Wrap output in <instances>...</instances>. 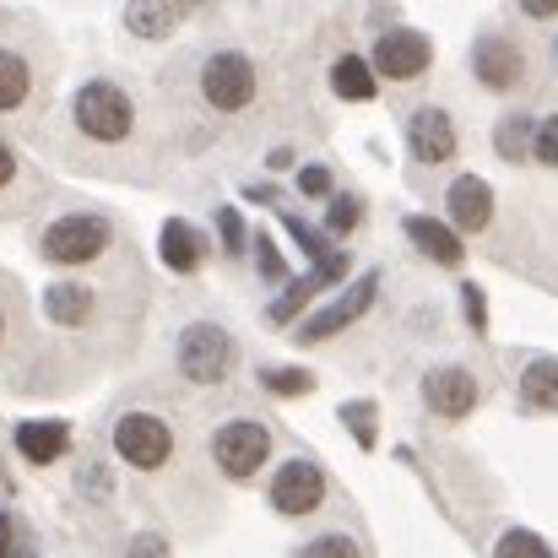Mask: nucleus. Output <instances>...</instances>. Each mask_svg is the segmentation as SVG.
Returning <instances> with one entry per match:
<instances>
[{
    "mask_svg": "<svg viewBox=\"0 0 558 558\" xmlns=\"http://www.w3.org/2000/svg\"><path fill=\"white\" fill-rule=\"evenodd\" d=\"M71 114H76L82 136H93V142H104V147L125 142L131 125H136V109H131V98H125L114 82H87V87L76 93Z\"/></svg>",
    "mask_w": 558,
    "mask_h": 558,
    "instance_id": "obj_1",
    "label": "nucleus"
},
{
    "mask_svg": "<svg viewBox=\"0 0 558 558\" xmlns=\"http://www.w3.org/2000/svg\"><path fill=\"white\" fill-rule=\"evenodd\" d=\"M201 98H206L211 109H222V114L244 109V104L255 98V65H250L239 49L206 54V65H201Z\"/></svg>",
    "mask_w": 558,
    "mask_h": 558,
    "instance_id": "obj_2",
    "label": "nucleus"
},
{
    "mask_svg": "<svg viewBox=\"0 0 558 558\" xmlns=\"http://www.w3.org/2000/svg\"><path fill=\"white\" fill-rule=\"evenodd\" d=\"M114 450H120V461H131L136 472H158V466L174 456V434H169V423L153 417V412H125V417L114 423Z\"/></svg>",
    "mask_w": 558,
    "mask_h": 558,
    "instance_id": "obj_3",
    "label": "nucleus"
},
{
    "mask_svg": "<svg viewBox=\"0 0 558 558\" xmlns=\"http://www.w3.org/2000/svg\"><path fill=\"white\" fill-rule=\"evenodd\" d=\"M180 374L195 385H222L233 374V337L222 326H190L180 337Z\"/></svg>",
    "mask_w": 558,
    "mask_h": 558,
    "instance_id": "obj_4",
    "label": "nucleus"
},
{
    "mask_svg": "<svg viewBox=\"0 0 558 558\" xmlns=\"http://www.w3.org/2000/svg\"><path fill=\"white\" fill-rule=\"evenodd\" d=\"M104 244H109V222L87 217V211H71V217L49 222V233H44V255L54 266H87L93 255H104Z\"/></svg>",
    "mask_w": 558,
    "mask_h": 558,
    "instance_id": "obj_5",
    "label": "nucleus"
},
{
    "mask_svg": "<svg viewBox=\"0 0 558 558\" xmlns=\"http://www.w3.org/2000/svg\"><path fill=\"white\" fill-rule=\"evenodd\" d=\"M211 456H217V466L228 472V477H255L260 472V461L271 456V434L260 428V423H250V417H233V423H222L217 434H211Z\"/></svg>",
    "mask_w": 558,
    "mask_h": 558,
    "instance_id": "obj_6",
    "label": "nucleus"
},
{
    "mask_svg": "<svg viewBox=\"0 0 558 558\" xmlns=\"http://www.w3.org/2000/svg\"><path fill=\"white\" fill-rule=\"evenodd\" d=\"M428 60H434V44H428L417 27H390V33H379V44H374V71L390 76V82L423 76Z\"/></svg>",
    "mask_w": 558,
    "mask_h": 558,
    "instance_id": "obj_7",
    "label": "nucleus"
},
{
    "mask_svg": "<svg viewBox=\"0 0 558 558\" xmlns=\"http://www.w3.org/2000/svg\"><path fill=\"white\" fill-rule=\"evenodd\" d=\"M320 499H326V472L315 461H288L271 477V510L277 515H310V510H320Z\"/></svg>",
    "mask_w": 558,
    "mask_h": 558,
    "instance_id": "obj_8",
    "label": "nucleus"
},
{
    "mask_svg": "<svg viewBox=\"0 0 558 558\" xmlns=\"http://www.w3.org/2000/svg\"><path fill=\"white\" fill-rule=\"evenodd\" d=\"M374 293H379V277L369 271V277H359V282H353V288H348L342 299H331V304H326L320 315H310V320L299 326V342H326V337H337L342 326H353V320H359V315L369 310Z\"/></svg>",
    "mask_w": 558,
    "mask_h": 558,
    "instance_id": "obj_9",
    "label": "nucleus"
},
{
    "mask_svg": "<svg viewBox=\"0 0 558 558\" xmlns=\"http://www.w3.org/2000/svg\"><path fill=\"white\" fill-rule=\"evenodd\" d=\"M407 147H412V158L417 163H450L456 158V120L445 114V109H434V104H423L412 120H407Z\"/></svg>",
    "mask_w": 558,
    "mask_h": 558,
    "instance_id": "obj_10",
    "label": "nucleus"
},
{
    "mask_svg": "<svg viewBox=\"0 0 558 558\" xmlns=\"http://www.w3.org/2000/svg\"><path fill=\"white\" fill-rule=\"evenodd\" d=\"M477 374L466 369H428L423 379V401H428V412H439V417H466L472 407H477Z\"/></svg>",
    "mask_w": 558,
    "mask_h": 558,
    "instance_id": "obj_11",
    "label": "nucleus"
},
{
    "mask_svg": "<svg viewBox=\"0 0 558 558\" xmlns=\"http://www.w3.org/2000/svg\"><path fill=\"white\" fill-rule=\"evenodd\" d=\"M472 71H477V82H483V87L510 93V87L526 76V54H521L510 38H483V44L472 49Z\"/></svg>",
    "mask_w": 558,
    "mask_h": 558,
    "instance_id": "obj_12",
    "label": "nucleus"
},
{
    "mask_svg": "<svg viewBox=\"0 0 558 558\" xmlns=\"http://www.w3.org/2000/svg\"><path fill=\"white\" fill-rule=\"evenodd\" d=\"M450 222L466 228V233H483L494 222V190H488V180H477V174L450 180Z\"/></svg>",
    "mask_w": 558,
    "mask_h": 558,
    "instance_id": "obj_13",
    "label": "nucleus"
},
{
    "mask_svg": "<svg viewBox=\"0 0 558 558\" xmlns=\"http://www.w3.org/2000/svg\"><path fill=\"white\" fill-rule=\"evenodd\" d=\"M401 228H407V239H412L428 260H439V266H461V260H466V244L456 239L450 222H434V217L412 211V217H401Z\"/></svg>",
    "mask_w": 558,
    "mask_h": 558,
    "instance_id": "obj_14",
    "label": "nucleus"
},
{
    "mask_svg": "<svg viewBox=\"0 0 558 558\" xmlns=\"http://www.w3.org/2000/svg\"><path fill=\"white\" fill-rule=\"evenodd\" d=\"M16 450H22V461L49 466V461H60V456L71 450V428H65L60 417H33V423H16Z\"/></svg>",
    "mask_w": 558,
    "mask_h": 558,
    "instance_id": "obj_15",
    "label": "nucleus"
},
{
    "mask_svg": "<svg viewBox=\"0 0 558 558\" xmlns=\"http://www.w3.org/2000/svg\"><path fill=\"white\" fill-rule=\"evenodd\" d=\"M158 255H163V266H169V271H180V277H185V271L201 266V233H195L190 222H180V217H174V222H163V233H158Z\"/></svg>",
    "mask_w": 558,
    "mask_h": 558,
    "instance_id": "obj_16",
    "label": "nucleus"
},
{
    "mask_svg": "<svg viewBox=\"0 0 558 558\" xmlns=\"http://www.w3.org/2000/svg\"><path fill=\"white\" fill-rule=\"evenodd\" d=\"M44 315H49L54 326H87V315H93V293L76 288V282H54V288L44 293Z\"/></svg>",
    "mask_w": 558,
    "mask_h": 558,
    "instance_id": "obj_17",
    "label": "nucleus"
},
{
    "mask_svg": "<svg viewBox=\"0 0 558 558\" xmlns=\"http://www.w3.org/2000/svg\"><path fill=\"white\" fill-rule=\"evenodd\" d=\"M326 282H342L337 271H310V277H299V282H288L282 293H277V304H271V326H293V315L326 288Z\"/></svg>",
    "mask_w": 558,
    "mask_h": 558,
    "instance_id": "obj_18",
    "label": "nucleus"
},
{
    "mask_svg": "<svg viewBox=\"0 0 558 558\" xmlns=\"http://www.w3.org/2000/svg\"><path fill=\"white\" fill-rule=\"evenodd\" d=\"M331 87H337V98H348V104H369V98H374L369 60H359V54H342V60L331 65Z\"/></svg>",
    "mask_w": 558,
    "mask_h": 558,
    "instance_id": "obj_19",
    "label": "nucleus"
},
{
    "mask_svg": "<svg viewBox=\"0 0 558 558\" xmlns=\"http://www.w3.org/2000/svg\"><path fill=\"white\" fill-rule=\"evenodd\" d=\"M521 396L543 412H558V359H532L521 374Z\"/></svg>",
    "mask_w": 558,
    "mask_h": 558,
    "instance_id": "obj_20",
    "label": "nucleus"
},
{
    "mask_svg": "<svg viewBox=\"0 0 558 558\" xmlns=\"http://www.w3.org/2000/svg\"><path fill=\"white\" fill-rule=\"evenodd\" d=\"M180 5H131L125 11V27L136 33V38H169L174 27H180Z\"/></svg>",
    "mask_w": 558,
    "mask_h": 558,
    "instance_id": "obj_21",
    "label": "nucleus"
},
{
    "mask_svg": "<svg viewBox=\"0 0 558 558\" xmlns=\"http://www.w3.org/2000/svg\"><path fill=\"white\" fill-rule=\"evenodd\" d=\"M532 142H537V125H532L526 114H505L499 131H494V147H499L505 163H521V158L532 153Z\"/></svg>",
    "mask_w": 558,
    "mask_h": 558,
    "instance_id": "obj_22",
    "label": "nucleus"
},
{
    "mask_svg": "<svg viewBox=\"0 0 558 558\" xmlns=\"http://www.w3.org/2000/svg\"><path fill=\"white\" fill-rule=\"evenodd\" d=\"M27 87H33L27 60H22V54H11V49H0V109H16V104L27 98Z\"/></svg>",
    "mask_w": 558,
    "mask_h": 558,
    "instance_id": "obj_23",
    "label": "nucleus"
},
{
    "mask_svg": "<svg viewBox=\"0 0 558 558\" xmlns=\"http://www.w3.org/2000/svg\"><path fill=\"white\" fill-rule=\"evenodd\" d=\"M494 558H554V548H548L537 532H526V526H510V532L499 537Z\"/></svg>",
    "mask_w": 558,
    "mask_h": 558,
    "instance_id": "obj_24",
    "label": "nucleus"
},
{
    "mask_svg": "<svg viewBox=\"0 0 558 558\" xmlns=\"http://www.w3.org/2000/svg\"><path fill=\"white\" fill-rule=\"evenodd\" d=\"M260 385L271 396H310L315 390V374L310 369H260Z\"/></svg>",
    "mask_w": 558,
    "mask_h": 558,
    "instance_id": "obj_25",
    "label": "nucleus"
},
{
    "mask_svg": "<svg viewBox=\"0 0 558 558\" xmlns=\"http://www.w3.org/2000/svg\"><path fill=\"white\" fill-rule=\"evenodd\" d=\"M342 423L353 428V439H359V450H374V407L369 401H353V407H342Z\"/></svg>",
    "mask_w": 558,
    "mask_h": 558,
    "instance_id": "obj_26",
    "label": "nucleus"
},
{
    "mask_svg": "<svg viewBox=\"0 0 558 558\" xmlns=\"http://www.w3.org/2000/svg\"><path fill=\"white\" fill-rule=\"evenodd\" d=\"M359 217H364V201H359V195H337L331 211H326V228H331V233H353Z\"/></svg>",
    "mask_w": 558,
    "mask_h": 558,
    "instance_id": "obj_27",
    "label": "nucleus"
},
{
    "mask_svg": "<svg viewBox=\"0 0 558 558\" xmlns=\"http://www.w3.org/2000/svg\"><path fill=\"white\" fill-rule=\"evenodd\" d=\"M299 558H364V554H359L353 537H320V543H310Z\"/></svg>",
    "mask_w": 558,
    "mask_h": 558,
    "instance_id": "obj_28",
    "label": "nucleus"
},
{
    "mask_svg": "<svg viewBox=\"0 0 558 558\" xmlns=\"http://www.w3.org/2000/svg\"><path fill=\"white\" fill-rule=\"evenodd\" d=\"M461 304H466V326H472V331H488V299H483L477 282L461 288Z\"/></svg>",
    "mask_w": 558,
    "mask_h": 558,
    "instance_id": "obj_29",
    "label": "nucleus"
},
{
    "mask_svg": "<svg viewBox=\"0 0 558 558\" xmlns=\"http://www.w3.org/2000/svg\"><path fill=\"white\" fill-rule=\"evenodd\" d=\"M532 153H537V158H543L548 169H558V114L537 125V142H532Z\"/></svg>",
    "mask_w": 558,
    "mask_h": 558,
    "instance_id": "obj_30",
    "label": "nucleus"
},
{
    "mask_svg": "<svg viewBox=\"0 0 558 558\" xmlns=\"http://www.w3.org/2000/svg\"><path fill=\"white\" fill-rule=\"evenodd\" d=\"M217 228H222V250L239 255V250H244V228H239V211H233V206L217 211Z\"/></svg>",
    "mask_w": 558,
    "mask_h": 558,
    "instance_id": "obj_31",
    "label": "nucleus"
},
{
    "mask_svg": "<svg viewBox=\"0 0 558 558\" xmlns=\"http://www.w3.org/2000/svg\"><path fill=\"white\" fill-rule=\"evenodd\" d=\"M125 558H174V554H169V543H163L158 532H142V537H131Z\"/></svg>",
    "mask_w": 558,
    "mask_h": 558,
    "instance_id": "obj_32",
    "label": "nucleus"
},
{
    "mask_svg": "<svg viewBox=\"0 0 558 558\" xmlns=\"http://www.w3.org/2000/svg\"><path fill=\"white\" fill-rule=\"evenodd\" d=\"M255 260H260V277H271V282H277V277L288 271V266H282V255H277V244H271L266 233L255 239Z\"/></svg>",
    "mask_w": 558,
    "mask_h": 558,
    "instance_id": "obj_33",
    "label": "nucleus"
},
{
    "mask_svg": "<svg viewBox=\"0 0 558 558\" xmlns=\"http://www.w3.org/2000/svg\"><path fill=\"white\" fill-rule=\"evenodd\" d=\"M299 190H304V195H326V190H331V169H320V163L299 169Z\"/></svg>",
    "mask_w": 558,
    "mask_h": 558,
    "instance_id": "obj_34",
    "label": "nucleus"
},
{
    "mask_svg": "<svg viewBox=\"0 0 558 558\" xmlns=\"http://www.w3.org/2000/svg\"><path fill=\"white\" fill-rule=\"evenodd\" d=\"M82 488L104 499V494H109V472H104V466H82Z\"/></svg>",
    "mask_w": 558,
    "mask_h": 558,
    "instance_id": "obj_35",
    "label": "nucleus"
},
{
    "mask_svg": "<svg viewBox=\"0 0 558 558\" xmlns=\"http://www.w3.org/2000/svg\"><path fill=\"white\" fill-rule=\"evenodd\" d=\"M11 180H16V153L0 142V185H11Z\"/></svg>",
    "mask_w": 558,
    "mask_h": 558,
    "instance_id": "obj_36",
    "label": "nucleus"
},
{
    "mask_svg": "<svg viewBox=\"0 0 558 558\" xmlns=\"http://www.w3.org/2000/svg\"><path fill=\"white\" fill-rule=\"evenodd\" d=\"M526 16H558V0H526Z\"/></svg>",
    "mask_w": 558,
    "mask_h": 558,
    "instance_id": "obj_37",
    "label": "nucleus"
},
{
    "mask_svg": "<svg viewBox=\"0 0 558 558\" xmlns=\"http://www.w3.org/2000/svg\"><path fill=\"white\" fill-rule=\"evenodd\" d=\"M0 558H11V515H0Z\"/></svg>",
    "mask_w": 558,
    "mask_h": 558,
    "instance_id": "obj_38",
    "label": "nucleus"
},
{
    "mask_svg": "<svg viewBox=\"0 0 558 558\" xmlns=\"http://www.w3.org/2000/svg\"><path fill=\"white\" fill-rule=\"evenodd\" d=\"M0 331H5V320H0Z\"/></svg>",
    "mask_w": 558,
    "mask_h": 558,
    "instance_id": "obj_39",
    "label": "nucleus"
}]
</instances>
